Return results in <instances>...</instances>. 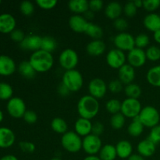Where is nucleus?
<instances>
[{
  "label": "nucleus",
  "instance_id": "nucleus-1",
  "mask_svg": "<svg viewBox=\"0 0 160 160\" xmlns=\"http://www.w3.org/2000/svg\"><path fill=\"white\" fill-rule=\"evenodd\" d=\"M77 109L80 117L91 120L95 118L99 112V102L90 95H84L78 101Z\"/></svg>",
  "mask_w": 160,
  "mask_h": 160
},
{
  "label": "nucleus",
  "instance_id": "nucleus-2",
  "mask_svg": "<svg viewBox=\"0 0 160 160\" xmlns=\"http://www.w3.org/2000/svg\"><path fill=\"white\" fill-rule=\"evenodd\" d=\"M36 73H45L52 68L54 59L52 53L39 49L32 52L28 60Z\"/></svg>",
  "mask_w": 160,
  "mask_h": 160
},
{
  "label": "nucleus",
  "instance_id": "nucleus-3",
  "mask_svg": "<svg viewBox=\"0 0 160 160\" xmlns=\"http://www.w3.org/2000/svg\"><path fill=\"white\" fill-rule=\"evenodd\" d=\"M62 83L70 92H77L82 88L84 78L81 72L75 69L67 70L62 75Z\"/></svg>",
  "mask_w": 160,
  "mask_h": 160
},
{
  "label": "nucleus",
  "instance_id": "nucleus-4",
  "mask_svg": "<svg viewBox=\"0 0 160 160\" xmlns=\"http://www.w3.org/2000/svg\"><path fill=\"white\" fill-rule=\"evenodd\" d=\"M139 120L145 128H152L159 124L160 114L158 109L152 106H146L142 108L138 117Z\"/></svg>",
  "mask_w": 160,
  "mask_h": 160
},
{
  "label": "nucleus",
  "instance_id": "nucleus-5",
  "mask_svg": "<svg viewBox=\"0 0 160 160\" xmlns=\"http://www.w3.org/2000/svg\"><path fill=\"white\" fill-rule=\"evenodd\" d=\"M62 148L70 153H77L82 149V138L75 131H67L61 138Z\"/></svg>",
  "mask_w": 160,
  "mask_h": 160
},
{
  "label": "nucleus",
  "instance_id": "nucleus-6",
  "mask_svg": "<svg viewBox=\"0 0 160 160\" xmlns=\"http://www.w3.org/2000/svg\"><path fill=\"white\" fill-rule=\"evenodd\" d=\"M79 62L78 54L73 48H66L62 50L59 56V63L62 68L67 70H74Z\"/></svg>",
  "mask_w": 160,
  "mask_h": 160
},
{
  "label": "nucleus",
  "instance_id": "nucleus-7",
  "mask_svg": "<svg viewBox=\"0 0 160 160\" xmlns=\"http://www.w3.org/2000/svg\"><path fill=\"white\" fill-rule=\"evenodd\" d=\"M142 109V104L138 99L127 98L122 102L120 112L126 118H131L133 120L138 117Z\"/></svg>",
  "mask_w": 160,
  "mask_h": 160
},
{
  "label": "nucleus",
  "instance_id": "nucleus-8",
  "mask_svg": "<svg viewBox=\"0 0 160 160\" xmlns=\"http://www.w3.org/2000/svg\"><path fill=\"white\" fill-rule=\"evenodd\" d=\"M102 147V142L99 136L91 134L82 139V149L88 156H96Z\"/></svg>",
  "mask_w": 160,
  "mask_h": 160
},
{
  "label": "nucleus",
  "instance_id": "nucleus-9",
  "mask_svg": "<svg viewBox=\"0 0 160 160\" xmlns=\"http://www.w3.org/2000/svg\"><path fill=\"white\" fill-rule=\"evenodd\" d=\"M6 109L9 115L13 118H23L27 111L26 104L20 97H12L8 101Z\"/></svg>",
  "mask_w": 160,
  "mask_h": 160
},
{
  "label": "nucleus",
  "instance_id": "nucleus-10",
  "mask_svg": "<svg viewBox=\"0 0 160 160\" xmlns=\"http://www.w3.org/2000/svg\"><path fill=\"white\" fill-rule=\"evenodd\" d=\"M114 45L116 48L123 52H129L135 48L134 37L128 32H120L114 37Z\"/></svg>",
  "mask_w": 160,
  "mask_h": 160
},
{
  "label": "nucleus",
  "instance_id": "nucleus-11",
  "mask_svg": "<svg viewBox=\"0 0 160 160\" xmlns=\"http://www.w3.org/2000/svg\"><path fill=\"white\" fill-rule=\"evenodd\" d=\"M106 60L109 67L119 70L120 67L126 64L127 56L124 52L117 48H112L106 54Z\"/></svg>",
  "mask_w": 160,
  "mask_h": 160
},
{
  "label": "nucleus",
  "instance_id": "nucleus-12",
  "mask_svg": "<svg viewBox=\"0 0 160 160\" xmlns=\"http://www.w3.org/2000/svg\"><path fill=\"white\" fill-rule=\"evenodd\" d=\"M108 91V85L106 81L101 78H94L91 80L88 84V92L91 96L96 99L102 98L106 95Z\"/></svg>",
  "mask_w": 160,
  "mask_h": 160
},
{
  "label": "nucleus",
  "instance_id": "nucleus-13",
  "mask_svg": "<svg viewBox=\"0 0 160 160\" xmlns=\"http://www.w3.org/2000/svg\"><path fill=\"white\" fill-rule=\"evenodd\" d=\"M147 60L145 51L142 48H134L132 50L128 52L127 55V61L129 65L134 68L143 67Z\"/></svg>",
  "mask_w": 160,
  "mask_h": 160
},
{
  "label": "nucleus",
  "instance_id": "nucleus-14",
  "mask_svg": "<svg viewBox=\"0 0 160 160\" xmlns=\"http://www.w3.org/2000/svg\"><path fill=\"white\" fill-rule=\"evenodd\" d=\"M42 37L37 34H29L25 37L23 42H20L19 45L23 50L31 51L33 52L41 49L42 45Z\"/></svg>",
  "mask_w": 160,
  "mask_h": 160
},
{
  "label": "nucleus",
  "instance_id": "nucleus-15",
  "mask_svg": "<svg viewBox=\"0 0 160 160\" xmlns=\"http://www.w3.org/2000/svg\"><path fill=\"white\" fill-rule=\"evenodd\" d=\"M89 22L84 16L73 14L69 19V27L75 33H84Z\"/></svg>",
  "mask_w": 160,
  "mask_h": 160
},
{
  "label": "nucleus",
  "instance_id": "nucleus-16",
  "mask_svg": "<svg viewBox=\"0 0 160 160\" xmlns=\"http://www.w3.org/2000/svg\"><path fill=\"white\" fill-rule=\"evenodd\" d=\"M17 21L12 14L3 12L0 14V32L3 34H10L16 29Z\"/></svg>",
  "mask_w": 160,
  "mask_h": 160
},
{
  "label": "nucleus",
  "instance_id": "nucleus-17",
  "mask_svg": "<svg viewBox=\"0 0 160 160\" xmlns=\"http://www.w3.org/2000/svg\"><path fill=\"white\" fill-rule=\"evenodd\" d=\"M135 68L128 63H126L118 70V79L125 85L133 83L135 79Z\"/></svg>",
  "mask_w": 160,
  "mask_h": 160
},
{
  "label": "nucleus",
  "instance_id": "nucleus-18",
  "mask_svg": "<svg viewBox=\"0 0 160 160\" xmlns=\"http://www.w3.org/2000/svg\"><path fill=\"white\" fill-rule=\"evenodd\" d=\"M16 62L10 56L0 55V75L10 76L16 71Z\"/></svg>",
  "mask_w": 160,
  "mask_h": 160
},
{
  "label": "nucleus",
  "instance_id": "nucleus-19",
  "mask_svg": "<svg viewBox=\"0 0 160 160\" xmlns=\"http://www.w3.org/2000/svg\"><path fill=\"white\" fill-rule=\"evenodd\" d=\"M137 150L138 153L144 158L151 157L156 152V145L150 139H144L138 144Z\"/></svg>",
  "mask_w": 160,
  "mask_h": 160
},
{
  "label": "nucleus",
  "instance_id": "nucleus-20",
  "mask_svg": "<svg viewBox=\"0 0 160 160\" xmlns=\"http://www.w3.org/2000/svg\"><path fill=\"white\" fill-rule=\"evenodd\" d=\"M92 121L84 118H78L74 123V131L80 137H86L92 134Z\"/></svg>",
  "mask_w": 160,
  "mask_h": 160
},
{
  "label": "nucleus",
  "instance_id": "nucleus-21",
  "mask_svg": "<svg viewBox=\"0 0 160 160\" xmlns=\"http://www.w3.org/2000/svg\"><path fill=\"white\" fill-rule=\"evenodd\" d=\"M16 136L10 128L6 127L0 128V148H9L14 144Z\"/></svg>",
  "mask_w": 160,
  "mask_h": 160
},
{
  "label": "nucleus",
  "instance_id": "nucleus-22",
  "mask_svg": "<svg viewBox=\"0 0 160 160\" xmlns=\"http://www.w3.org/2000/svg\"><path fill=\"white\" fill-rule=\"evenodd\" d=\"M144 27L152 32L160 30V15L156 12H149L143 19Z\"/></svg>",
  "mask_w": 160,
  "mask_h": 160
},
{
  "label": "nucleus",
  "instance_id": "nucleus-23",
  "mask_svg": "<svg viewBox=\"0 0 160 160\" xmlns=\"http://www.w3.org/2000/svg\"><path fill=\"white\" fill-rule=\"evenodd\" d=\"M106 45L102 40H92L86 46V52L89 56H99L106 52Z\"/></svg>",
  "mask_w": 160,
  "mask_h": 160
},
{
  "label": "nucleus",
  "instance_id": "nucleus-24",
  "mask_svg": "<svg viewBox=\"0 0 160 160\" xmlns=\"http://www.w3.org/2000/svg\"><path fill=\"white\" fill-rule=\"evenodd\" d=\"M117 157L120 159H128L133 154L132 144L128 140H121L115 145Z\"/></svg>",
  "mask_w": 160,
  "mask_h": 160
},
{
  "label": "nucleus",
  "instance_id": "nucleus-25",
  "mask_svg": "<svg viewBox=\"0 0 160 160\" xmlns=\"http://www.w3.org/2000/svg\"><path fill=\"white\" fill-rule=\"evenodd\" d=\"M123 11V7L118 2H111L106 5L105 8V15L112 20L120 18Z\"/></svg>",
  "mask_w": 160,
  "mask_h": 160
},
{
  "label": "nucleus",
  "instance_id": "nucleus-26",
  "mask_svg": "<svg viewBox=\"0 0 160 160\" xmlns=\"http://www.w3.org/2000/svg\"><path fill=\"white\" fill-rule=\"evenodd\" d=\"M67 6L71 12L78 15L84 14L89 10V3L87 0H70Z\"/></svg>",
  "mask_w": 160,
  "mask_h": 160
},
{
  "label": "nucleus",
  "instance_id": "nucleus-27",
  "mask_svg": "<svg viewBox=\"0 0 160 160\" xmlns=\"http://www.w3.org/2000/svg\"><path fill=\"white\" fill-rule=\"evenodd\" d=\"M146 80L152 86L160 88V65L154 66L148 70Z\"/></svg>",
  "mask_w": 160,
  "mask_h": 160
},
{
  "label": "nucleus",
  "instance_id": "nucleus-28",
  "mask_svg": "<svg viewBox=\"0 0 160 160\" xmlns=\"http://www.w3.org/2000/svg\"><path fill=\"white\" fill-rule=\"evenodd\" d=\"M98 157L101 160H115L117 157L116 147L110 144L102 145L98 153Z\"/></svg>",
  "mask_w": 160,
  "mask_h": 160
},
{
  "label": "nucleus",
  "instance_id": "nucleus-29",
  "mask_svg": "<svg viewBox=\"0 0 160 160\" xmlns=\"http://www.w3.org/2000/svg\"><path fill=\"white\" fill-rule=\"evenodd\" d=\"M18 71L22 77L27 79H32L37 73L29 61L28 60H23L20 62L18 66Z\"/></svg>",
  "mask_w": 160,
  "mask_h": 160
},
{
  "label": "nucleus",
  "instance_id": "nucleus-30",
  "mask_svg": "<svg viewBox=\"0 0 160 160\" xmlns=\"http://www.w3.org/2000/svg\"><path fill=\"white\" fill-rule=\"evenodd\" d=\"M144 128H145V127H144L143 124L141 123L138 117H136V118L133 119L131 123L128 125V133L129 134V135L131 136V137H139V136L142 135V134L143 133Z\"/></svg>",
  "mask_w": 160,
  "mask_h": 160
},
{
  "label": "nucleus",
  "instance_id": "nucleus-31",
  "mask_svg": "<svg viewBox=\"0 0 160 160\" xmlns=\"http://www.w3.org/2000/svg\"><path fill=\"white\" fill-rule=\"evenodd\" d=\"M86 34L92 38V40H99L103 36V30L99 25L89 22L85 31Z\"/></svg>",
  "mask_w": 160,
  "mask_h": 160
},
{
  "label": "nucleus",
  "instance_id": "nucleus-32",
  "mask_svg": "<svg viewBox=\"0 0 160 160\" xmlns=\"http://www.w3.org/2000/svg\"><path fill=\"white\" fill-rule=\"evenodd\" d=\"M51 128L57 134H64L68 131V124L64 119L61 117H55L51 122Z\"/></svg>",
  "mask_w": 160,
  "mask_h": 160
},
{
  "label": "nucleus",
  "instance_id": "nucleus-33",
  "mask_svg": "<svg viewBox=\"0 0 160 160\" xmlns=\"http://www.w3.org/2000/svg\"><path fill=\"white\" fill-rule=\"evenodd\" d=\"M124 93L128 98L138 99L139 97L142 95V90L138 84L131 83V84L125 86Z\"/></svg>",
  "mask_w": 160,
  "mask_h": 160
},
{
  "label": "nucleus",
  "instance_id": "nucleus-34",
  "mask_svg": "<svg viewBox=\"0 0 160 160\" xmlns=\"http://www.w3.org/2000/svg\"><path fill=\"white\" fill-rule=\"evenodd\" d=\"M56 47H57V44H56V40L52 37H50V36L42 37L41 49L52 53L56 50Z\"/></svg>",
  "mask_w": 160,
  "mask_h": 160
},
{
  "label": "nucleus",
  "instance_id": "nucleus-35",
  "mask_svg": "<svg viewBox=\"0 0 160 160\" xmlns=\"http://www.w3.org/2000/svg\"><path fill=\"white\" fill-rule=\"evenodd\" d=\"M109 122H110L111 127L113 129L120 130L123 128L125 123H126V117L121 112H118V113L112 115Z\"/></svg>",
  "mask_w": 160,
  "mask_h": 160
},
{
  "label": "nucleus",
  "instance_id": "nucleus-36",
  "mask_svg": "<svg viewBox=\"0 0 160 160\" xmlns=\"http://www.w3.org/2000/svg\"><path fill=\"white\" fill-rule=\"evenodd\" d=\"M13 89L12 86L6 82H0V99L8 100L12 98Z\"/></svg>",
  "mask_w": 160,
  "mask_h": 160
},
{
  "label": "nucleus",
  "instance_id": "nucleus-37",
  "mask_svg": "<svg viewBox=\"0 0 160 160\" xmlns=\"http://www.w3.org/2000/svg\"><path fill=\"white\" fill-rule=\"evenodd\" d=\"M122 102L117 98H111L106 103V109L112 115L120 112Z\"/></svg>",
  "mask_w": 160,
  "mask_h": 160
},
{
  "label": "nucleus",
  "instance_id": "nucleus-38",
  "mask_svg": "<svg viewBox=\"0 0 160 160\" xmlns=\"http://www.w3.org/2000/svg\"><path fill=\"white\" fill-rule=\"evenodd\" d=\"M147 59L152 62H156L160 59V48L156 45H151L145 51Z\"/></svg>",
  "mask_w": 160,
  "mask_h": 160
},
{
  "label": "nucleus",
  "instance_id": "nucleus-39",
  "mask_svg": "<svg viewBox=\"0 0 160 160\" xmlns=\"http://www.w3.org/2000/svg\"><path fill=\"white\" fill-rule=\"evenodd\" d=\"M134 42H135L136 48L143 49L144 48L149 45L150 38L148 34L142 33V34H139L138 35L134 37Z\"/></svg>",
  "mask_w": 160,
  "mask_h": 160
},
{
  "label": "nucleus",
  "instance_id": "nucleus-40",
  "mask_svg": "<svg viewBox=\"0 0 160 160\" xmlns=\"http://www.w3.org/2000/svg\"><path fill=\"white\" fill-rule=\"evenodd\" d=\"M20 10L24 16H31L34 12V6L31 2L23 1L20 5Z\"/></svg>",
  "mask_w": 160,
  "mask_h": 160
},
{
  "label": "nucleus",
  "instance_id": "nucleus-41",
  "mask_svg": "<svg viewBox=\"0 0 160 160\" xmlns=\"http://www.w3.org/2000/svg\"><path fill=\"white\" fill-rule=\"evenodd\" d=\"M123 88V84L119 79H114L108 84V90L113 94H118L121 92Z\"/></svg>",
  "mask_w": 160,
  "mask_h": 160
},
{
  "label": "nucleus",
  "instance_id": "nucleus-42",
  "mask_svg": "<svg viewBox=\"0 0 160 160\" xmlns=\"http://www.w3.org/2000/svg\"><path fill=\"white\" fill-rule=\"evenodd\" d=\"M160 7V0H144L143 8L149 12H153Z\"/></svg>",
  "mask_w": 160,
  "mask_h": 160
},
{
  "label": "nucleus",
  "instance_id": "nucleus-43",
  "mask_svg": "<svg viewBox=\"0 0 160 160\" xmlns=\"http://www.w3.org/2000/svg\"><path fill=\"white\" fill-rule=\"evenodd\" d=\"M57 1L56 0H37L36 4L39 8L45 10L52 9L55 8L57 5Z\"/></svg>",
  "mask_w": 160,
  "mask_h": 160
},
{
  "label": "nucleus",
  "instance_id": "nucleus-44",
  "mask_svg": "<svg viewBox=\"0 0 160 160\" xmlns=\"http://www.w3.org/2000/svg\"><path fill=\"white\" fill-rule=\"evenodd\" d=\"M123 12L127 17H133L137 14L138 8L135 6L134 2L130 1L127 2L123 6Z\"/></svg>",
  "mask_w": 160,
  "mask_h": 160
},
{
  "label": "nucleus",
  "instance_id": "nucleus-45",
  "mask_svg": "<svg viewBox=\"0 0 160 160\" xmlns=\"http://www.w3.org/2000/svg\"><path fill=\"white\" fill-rule=\"evenodd\" d=\"M148 138L150 139L156 145L160 143V124H158L157 126L152 128Z\"/></svg>",
  "mask_w": 160,
  "mask_h": 160
},
{
  "label": "nucleus",
  "instance_id": "nucleus-46",
  "mask_svg": "<svg viewBox=\"0 0 160 160\" xmlns=\"http://www.w3.org/2000/svg\"><path fill=\"white\" fill-rule=\"evenodd\" d=\"M19 147L22 152L25 153H33L35 151L36 146L33 142L28 141H23L19 143Z\"/></svg>",
  "mask_w": 160,
  "mask_h": 160
},
{
  "label": "nucleus",
  "instance_id": "nucleus-47",
  "mask_svg": "<svg viewBox=\"0 0 160 160\" xmlns=\"http://www.w3.org/2000/svg\"><path fill=\"white\" fill-rule=\"evenodd\" d=\"M113 26L115 29L117 30V31H120V32H124V31L128 29V23L124 18L120 17V18L114 20Z\"/></svg>",
  "mask_w": 160,
  "mask_h": 160
},
{
  "label": "nucleus",
  "instance_id": "nucleus-48",
  "mask_svg": "<svg viewBox=\"0 0 160 160\" xmlns=\"http://www.w3.org/2000/svg\"><path fill=\"white\" fill-rule=\"evenodd\" d=\"M23 119L26 123L29 124H34L38 120V115L33 110H27L26 112L23 115Z\"/></svg>",
  "mask_w": 160,
  "mask_h": 160
},
{
  "label": "nucleus",
  "instance_id": "nucleus-49",
  "mask_svg": "<svg viewBox=\"0 0 160 160\" xmlns=\"http://www.w3.org/2000/svg\"><path fill=\"white\" fill-rule=\"evenodd\" d=\"M26 35L23 33V31L20 29H15L10 33V38L12 41L16 42H18L19 44L23 42L25 38Z\"/></svg>",
  "mask_w": 160,
  "mask_h": 160
},
{
  "label": "nucleus",
  "instance_id": "nucleus-50",
  "mask_svg": "<svg viewBox=\"0 0 160 160\" xmlns=\"http://www.w3.org/2000/svg\"><path fill=\"white\" fill-rule=\"evenodd\" d=\"M89 3V10L92 11L93 12H98L101 10L104 6V2L102 0H91L88 2Z\"/></svg>",
  "mask_w": 160,
  "mask_h": 160
},
{
  "label": "nucleus",
  "instance_id": "nucleus-51",
  "mask_svg": "<svg viewBox=\"0 0 160 160\" xmlns=\"http://www.w3.org/2000/svg\"><path fill=\"white\" fill-rule=\"evenodd\" d=\"M105 127L102 123L99 121H97L93 123L92 124V134H95V135L100 136L103 132H104Z\"/></svg>",
  "mask_w": 160,
  "mask_h": 160
},
{
  "label": "nucleus",
  "instance_id": "nucleus-52",
  "mask_svg": "<svg viewBox=\"0 0 160 160\" xmlns=\"http://www.w3.org/2000/svg\"><path fill=\"white\" fill-rule=\"evenodd\" d=\"M57 92H58V94H59V95H61V96H63V97L67 96V95H70V92L68 90V88H67L66 87V86L64 85L62 82H61L60 84H59V86H58Z\"/></svg>",
  "mask_w": 160,
  "mask_h": 160
},
{
  "label": "nucleus",
  "instance_id": "nucleus-53",
  "mask_svg": "<svg viewBox=\"0 0 160 160\" xmlns=\"http://www.w3.org/2000/svg\"><path fill=\"white\" fill-rule=\"evenodd\" d=\"M84 18H85L86 20L88 21V20H92V19L94 18V16H95V12H93L92 11H91V10H88L87 12H86L84 14Z\"/></svg>",
  "mask_w": 160,
  "mask_h": 160
},
{
  "label": "nucleus",
  "instance_id": "nucleus-54",
  "mask_svg": "<svg viewBox=\"0 0 160 160\" xmlns=\"http://www.w3.org/2000/svg\"><path fill=\"white\" fill-rule=\"evenodd\" d=\"M128 160H145V158L143 156H140V155L138 153V154H132L129 158H128Z\"/></svg>",
  "mask_w": 160,
  "mask_h": 160
},
{
  "label": "nucleus",
  "instance_id": "nucleus-55",
  "mask_svg": "<svg viewBox=\"0 0 160 160\" xmlns=\"http://www.w3.org/2000/svg\"><path fill=\"white\" fill-rule=\"evenodd\" d=\"M0 160H18V159L17 156H13V155H6V156H2Z\"/></svg>",
  "mask_w": 160,
  "mask_h": 160
},
{
  "label": "nucleus",
  "instance_id": "nucleus-56",
  "mask_svg": "<svg viewBox=\"0 0 160 160\" xmlns=\"http://www.w3.org/2000/svg\"><path fill=\"white\" fill-rule=\"evenodd\" d=\"M153 38L156 43L160 44V30L153 33Z\"/></svg>",
  "mask_w": 160,
  "mask_h": 160
},
{
  "label": "nucleus",
  "instance_id": "nucleus-57",
  "mask_svg": "<svg viewBox=\"0 0 160 160\" xmlns=\"http://www.w3.org/2000/svg\"><path fill=\"white\" fill-rule=\"evenodd\" d=\"M133 2H134V5H135V6L138 9L143 7V1L142 0H134Z\"/></svg>",
  "mask_w": 160,
  "mask_h": 160
},
{
  "label": "nucleus",
  "instance_id": "nucleus-58",
  "mask_svg": "<svg viewBox=\"0 0 160 160\" xmlns=\"http://www.w3.org/2000/svg\"><path fill=\"white\" fill-rule=\"evenodd\" d=\"M83 160H101L100 158L97 156H88Z\"/></svg>",
  "mask_w": 160,
  "mask_h": 160
},
{
  "label": "nucleus",
  "instance_id": "nucleus-59",
  "mask_svg": "<svg viewBox=\"0 0 160 160\" xmlns=\"http://www.w3.org/2000/svg\"><path fill=\"white\" fill-rule=\"evenodd\" d=\"M3 118H4V115H3V112L0 109V123L3 120Z\"/></svg>",
  "mask_w": 160,
  "mask_h": 160
},
{
  "label": "nucleus",
  "instance_id": "nucleus-60",
  "mask_svg": "<svg viewBox=\"0 0 160 160\" xmlns=\"http://www.w3.org/2000/svg\"><path fill=\"white\" fill-rule=\"evenodd\" d=\"M51 160H62L61 159H59V158H57V157H56V158H53V159H52Z\"/></svg>",
  "mask_w": 160,
  "mask_h": 160
},
{
  "label": "nucleus",
  "instance_id": "nucleus-61",
  "mask_svg": "<svg viewBox=\"0 0 160 160\" xmlns=\"http://www.w3.org/2000/svg\"><path fill=\"white\" fill-rule=\"evenodd\" d=\"M1 3H2V2H1V0H0V4H1Z\"/></svg>",
  "mask_w": 160,
  "mask_h": 160
},
{
  "label": "nucleus",
  "instance_id": "nucleus-62",
  "mask_svg": "<svg viewBox=\"0 0 160 160\" xmlns=\"http://www.w3.org/2000/svg\"><path fill=\"white\" fill-rule=\"evenodd\" d=\"M159 15H160V14H159Z\"/></svg>",
  "mask_w": 160,
  "mask_h": 160
}]
</instances>
